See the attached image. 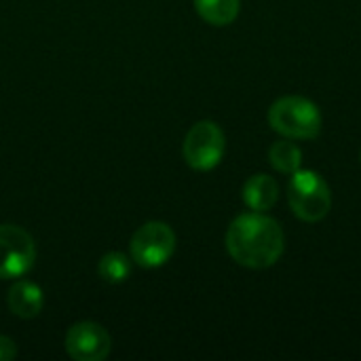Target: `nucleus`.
Returning a JSON list of instances; mask_svg holds the SVG:
<instances>
[{"instance_id":"1","label":"nucleus","mask_w":361,"mask_h":361,"mask_svg":"<svg viewBox=\"0 0 361 361\" xmlns=\"http://www.w3.org/2000/svg\"><path fill=\"white\" fill-rule=\"evenodd\" d=\"M286 237L281 224L264 212L237 216L226 231L228 256L252 271H262L279 262L283 256Z\"/></svg>"},{"instance_id":"2","label":"nucleus","mask_w":361,"mask_h":361,"mask_svg":"<svg viewBox=\"0 0 361 361\" xmlns=\"http://www.w3.org/2000/svg\"><path fill=\"white\" fill-rule=\"evenodd\" d=\"M269 125L288 140H315L322 133L324 116L319 106L302 95H286L271 104Z\"/></svg>"},{"instance_id":"3","label":"nucleus","mask_w":361,"mask_h":361,"mask_svg":"<svg viewBox=\"0 0 361 361\" xmlns=\"http://www.w3.org/2000/svg\"><path fill=\"white\" fill-rule=\"evenodd\" d=\"M288 201L292 214L302 222H322L332 209L330 184L311 169H298L288 184Z\"/></svg>"},{"instance_id":"4","label":"nucleus","mask_w":361,"mask_h":361,"mask_svg":"<svg viewBox=\"0 0 361 361\" xmlns=\"http://www.w3.org/2000/svg\"><path fill=\"white\" fill-rule=\"evenodd\" d=\"M226 150V137L218 123L199 121L190 127L184 137L182 154L184 161L197 171H212L220 165Z\"/></svg>"},{"instance_id":"5","label":"nucleus","mask_w":361,"mask_h":361,"mask_svg":"<svg viewBox=\"0 0 361 361\" xmlns=\"http://www.w3.org/2000/svg\"><path fill=\"white\" fill-rule=\"evenodd\" d=\"M176 252V233L165 222H146L135 231L129 243L131 260L142 269L163 267Z\"/></svg>"},{"instance_id":"6","label":"nucleus","mask_w":361,"mask_h":361,"mask_svg":"<svg viewBox=\"0 0 361 361\" xmlns=\"http://www.w3.org/2000/svg\"><path fill=\"white\" fill-rule=\"evenodd\" d=\"M36 260L34 239L15 224H0V279L23 277Z\"/></svg>"},{"instance_id":"7","label":"nucleus","mask_w":361,"mask_h":361,"mask_svg":"<svg viewBox=\"0 0 361 361\" xmlns=\"http://www.w3.org/2000/svg\"><path fill=\"white\" fill-rule=\"evenodd\" d=\"M110 347V334L93 322H78L66 334V351L74 361H104Z\"/></svg>"},{"instance_id":"8","label":"nucleus","mask_w":361,"mask_h":361,"mask_svg":"<svg viewBox=\"0 0 361 361\" xmlns=\"http://www.w3.org/2000/svg\"><path fill=\"white\" fill-rule=\"evenodd\" d=\"M243 203L252 212H271L279 201V184L269 173H254L245 180L241 190Z\"/></svg>"},{"instance_id":"9","label":"nucleus","mask_w":361,"mask_h":361,"mask_svg":"<svg viewBox=\"0 0 361 361\" xmlns=\"http://www.w3.org/2000/svg\"><path fill=\"white\" fill-rule=\"evenodd\" d=\"M6 302H8V309H11L13 315H17L21 319H34L42 311L44 296H42V290L36 283L21 279L8 290Z\"/></svg>"},{"instance_id":"10","label":"nucleus","mask_w":361,"mask_h":361,"mask_svg":"<svg viewBox=\"0 0 361 361\" xmlns=\"http://www.w3.org/2000/svg\"><path fill=\"white\" fill-rule=\"evenodd\" d=\"M195 8L203 21L222 27L237 19L241 0H195Z\"/></svg>"},{"instance_id":"11","label":"nucleus","mask_w":361,"mask_h":361,"mask_svg":"<svg viewBox=\"0 0 361 361\" xmlns=\"http://www.w3.org/2000/svg\"><path fill=\"white\" fill-rule=\"evenodd\" d=\"M269 161H271V165H273L275 171L286 173V176H292V173H296L302 167V150L296 146L294 140L281 137V140H277L271 146Z\"/></svg>"},{"instance_id":"12","label":"nucleus","mask_w":361,"mask_h":361,"mask_svg":"<svg viewBox=\"0 0 361 361\" xmlns=\"http://www.w3.org/2000/svg\"><path fill=\"white\" fill-rule=\"evenodd\" d=\"M131 262H133L131 256H127L123 252H108L99 260L97 273L108 283H123L131 275Z\"/></svg>"},{"instance_id":"13","label":"nucleus","mask_w":361,"mask_h":361,"mask_svg":"<svg viewBox=\"0 0 361 361\" xmlns=\"http://www.w3.org/2000/svg\"><path fill=\"white\" fill-rule=\"evenodd\" d=\"M17 355V345L8 336H0V361L13 360Z\"/></svg>"},{"instance_id":"14","label":"nucleus","mask_w":361,"mask_h":361,"mask_svg":"<svg viewBox=\"0 0 361 361\" xmlns=\"http://www.w3.org/2000/svg\"><path fill=\"white\" fill-rule=\"evenodd\" d=\"M360 163H361V150H360Z\"/></svg>"}]
</instances>
